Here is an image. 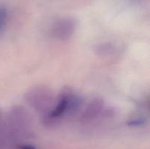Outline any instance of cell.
<instances>
[{"label": "cell", "mask_w": 150, "mask_h": 149, "mask_svg": "<svg viewBox=\"0 0 150 149\" xmlns=\"http://www.w3.org/2000/svg\"><path fill=\"white\" fill-rule=\"evenodd\" d=\"M76 28V22L70 18H64L57 20L53 26V34L60 40H66L73 35Z\"/></svg>", "instance_id": "cell-1"}, {"label": "cell", "mask_w": 150, "mask_h": 149, "mask_svg": "<svg viewBox=\"0 0 150 149\" xmlns=\"http://www.w3.org/2000/svg\"><path fill=\"white\" fill-rule=\"evenodd\" d=\"M51 95H50L49 91H46L45 89H37L32 90L29 93L27 96V100L35 107L38 110L44 111L47 107L51 102Z\"/></svg>", "instance_id": "cell-2"}, {"label": "cell", "mask_w": 150, "mask_h": 149, "mask_svg": "<svg viewBox=\"0 0 150 149\" xmlns=\"http://www.w3.org/2000/svg\"><path fill=\"white\" fill-rule=\"evenodd\" d=\"M70 94H64L62 97H61L59 102L57 106L53 109L49 113V118H56L59 117L60 115H62L66 110H67V107H68V100Z\"/></svg>", "instance_id": "cell-3"}, {"label": "cell", "mask_w": 150, "mask_h": 149, "mask_svg": "<svg viewBox=\"0 0 150 149\" xmlns=\"http://www.w3.org/2000/svg\"><path fill=\"white\" fill-rule=\"evenodd\" d=\"M103 108V101L100 99H96L91 102L83 114V118H92L96 116L100 112Z\"/></svg>", "instance_id": "cell-4"}, {"label": "cell", "mask_w": 150, "mask_h": 149, "mask_svg": "<svg viewBox=\"0 0 150 149\" xmlns=\"http://www.w3.org/2000/svg\"><path fill=\"white\" fill-rule=\"evenodd\" d=\"M7 20V12L4 7L0 6V34L4 29Z\"/></svg>", "instance_id": "cell-5"}, {"label": "cell", "mask_w": 150, "mask_h": 149, "mask_svg": "<svg viewBox=\"0 0 150 149\" xmlns=\"http://www.w3.org/2000/svg\"><path fill=\"white\" fill-rule=\"evenodd\" d=\"M20 149H36L34 146L29 145H26L20 146Z\"/></svg>", "instance_id": "cell-6"}]
</instances>
